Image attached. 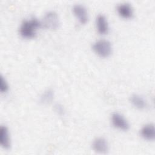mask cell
Segmentation results:
<instances>
[{"label":"cell","mask_w":155,"mask_h":155,"mask_svg":"<svg viewBox=\"0 0 155 155\" xmlns=\"http://www.w3.org/2000/svg\"><path fill=\"white\" fill-rule=\"evenodd\" d=\"M42 27L41 21L35 17L24 19L21 24L19 33L25 39H31L35 37L38 29Z\"/></svg>","instance_id":"obj_1"},{"label":"cell","mask_w":155,"mask_h":155,"mask_svg":"<svg viewBox=\"0 0 155 155\" xmlns=\"http://www.w3.org/2000/svg\"><path fill=\"white\" fill-rule=\"evenodd\" d=\"M92 49L99 56L107 58L112 53L113 47L110 41L105 39H100L93 42Z\"/></svg>","instance_id":"obj_2"},{"label":"cell","mask_w":155,"mask_h":155,"mask_svg":"<svg viewBox=\"0 0 155 155\" xmlns=\"http://www.w3.org/2000/svg\"><path fill=\"white\" fill-rule=\"evenodd\" d=\"M42 27L49 30H56L59 25V19L56 12L53 10L47 11L41 21Z\"/></svg>","instance_id":"obj_3"},{"label":"cell","mask_w":155,"mask_h":155,"mask_svg":"<svg viewBox=\"0 0 155 155\" xmlns=\"http://www.w3.org/2000/svg\"><path fill=\"white\" fill-rule=\"evenodd\" d=\"M111 122L114 127L122 131H127L130 128V124L125 116L119 113L114 112L111 115Z\"/></svg>","instance_id":"obj_4"},{"label":"cell","mask_w":155,"mask_h":155,"mask_svg":"<svg viewBox=\"0 0 155 155\" xmlns=\"http://www.w3.org/2000/svg\"><path fill=\"white\" fill-rule=\"evenodd\" d=\"M73 12L81 24H85L88 20V14L86 7L82 4H76L73 6Z\"/></svg>","instance_id":"obj_5"},{"label":"cell","mask_w":155,"mask_h":155,"mask_svg":"<svg viewBox=\"0 0 155 155\" xmlns=\"http://www.w3.org/2000/svg\"><path fill=\"white\" fill-rule=\"evenodd\" d=\"M92 148L93 151L98 154H106L108 151L109 146L106 139L103 137L95 138L92 142Z\"/></svg>","instance_id":"obj_6"},{"label":"cell","mask_w":155,"mask_h":155,"mask_svg":"<svg viewBox=\"0 0 155 155\" xmlns=\"http://www.w3.org/2000/svg\"><path fill=\"white\" fill-rule=\"evenodd\" d=\"M96 27L97 32L102 35H106L109 31V24L105 16L103 14H98L95 20Z\"/></svg>","instance_id":"obj_7"},{"label":"cell","mask_w":155,"mask_h":155,"mask_svg":"<svg viewBox=\"0 0 155 155\" xmlns=\"http://www.w3.org/2000/svg\"><path fill=\"white\" fill-rule=\"evenodd\" d=\"M116 10L118 15L124 19L131 18L133 15V8L128 2H121L117 5Z\"/></svg>","instance_id":"obj_8"},{"label":"cell","mask_w":155,"mask_h":155,"mask_svg":"<svg viewBox=\"0 0 155 155\" xmlns=\"http://www.w3.org/2000/svg\"><path fill=\"white\" fill-rule=\"evenodd\" d=\"M140 135L146 140H153L155 137V128L154 124L148 123L143 125L140 130Z\"/></svg>","instance_id":"obj_9"},{"label":"cell","mask_w":155,"mask_h":155,"mask_svg":"<svg viewBox=\"0 0 155 155\" xmlns=\"http://www.w3.org/2000/svg\"><path fill=\"white\" fill-rule=\"evenodd\" d=\"M0 145L5 150L9 149L11 146L9 130L7 127L3 125L0 127Z\"/></svg>","instance_id":"obj_10"},{"label":"cell","mask_w":155,"mask_h":155,"mask_svg":"<svg viewBox=\"0 0 155 155\" xmlns=\"http://www.w3.org/2000/svg\"><path fill=\"white\" fill-rule=\"evenodd\" d=\"M130 101L133 107L139 110H144L147 107L146 99L139 94H133L130 96Z\"/></svg>","instance_id":"obj_11"},{"label":"cell","mask_w":155,"mask_h":155,"mask_svg":"<svg viewBox=\"0 0 155 155\" xmlns=\"http://www.w3.org/2000/svg\"><path fill=\"white\" fill-rule=\"evenodd\" d=\"M54 97V92L51 89H47L41 94L39 101L42 104H48L50 103Z\"/></svg>","instance_id":"obj_12"},{"label":"cell","mask_w":155,"mask_h":155,"mask_svg":"<svg viewBox=\"0 0 155 155\" xmlns=\"http://www.w3.org/2000/svg\"><path fill=\"white\" fill-rule=\"evenodd\" d=\"M9 88L8 82L2 75L0 76V91L2 93H5L8 91Z\"/></svg>","instance_id":"obj_13"},{"label":"cell","mask_w":155,"mask_h":155,"mask_svg":"<svg viewBox=\"0 0 155 155\" xmlns=\"http://www.w3.org/2000/svg\"><path fill=\"white\" fill-rule=\"evenodd\" d=\"M55 111L59 115H64L65 113V110L64 107L60 104H56L54 105Z\"/></svg>","instance_id":"obj_14"}]
</instances>
